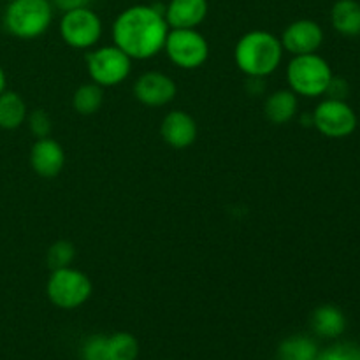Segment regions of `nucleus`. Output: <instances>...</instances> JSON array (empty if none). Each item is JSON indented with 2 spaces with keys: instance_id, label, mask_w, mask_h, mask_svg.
<instances>
[{
  "instance_id": "1",
  "label": "nucleus",
  "mask_w": 360,
  "mask_h": 360,
  "mask_svg": "<svg viewBox=\"0 0 360 360\" xmlns=\"http://www.w3.org/2000/svg\"><path fill=\"white\" fill-rule=\"evenodd\" d=\"M169 25L164 7L153 4H136L123 9L111 25L112 44L132 60H151L164 51Z\"/></svg>"
},
{
  "instance_id": "2",
  "label": "nucleus",
  "mask_w": 360,
  "mask_h": 360,
  "mask_svg": "<svg viewBox=\"0 0 360 360\" xmlns=\"http://www.w3.org/2000/svg\"><path fill=\"white\" fill-rule=\"evenodd\" d=\"M285 49L278 35L269 30H250L234 46L236 67L246 77L266 79L280 69Z\"/></svg>"
},
{
  "instance_id": "3",
  "label": "nucleus",
  "mask_w": 360,
  "mask_h": 360,
  "mask_svg": "<svg viewBox=\"0 0 360 360\" xmlns=\"http://www.w3.org/2000/svg\"><path fill=\"white\" fill-rule=\"evenodd\" d=\"M55 7L49 0H11L4 11V27L13 37L34 41L53 25Z\"/></svg>"
},
{
  "instance_id": "4",
  "label": "nucleus",
  "mask_w": 360,
  "mask_h": 360,
  "mask_svg": "<svg viewBox=\"0 0 360 360\" xmlns=\"http://www.w3.org/2000/svg\"><path fill=\"white\" fill-rule=\"evenodd\" d=\"M334 72L330 63L319 53L292 56L285 69L288 88L297 97L316 98L326 95Z\"/></svg>"
},
{
  "instance_id": "5",
  "label": "nucleus",
  "mask_w": 360,
  "mask_h": 360,
  "mask_svg": "<svg viewBox=\"0 0 360 360\" xmlns=\"http://www.w3.org/2000/svg\"><path fill=\"white\" fill-rule=\"evenodd\" d=\"M91 294L94 283L90 276L72 266L53 269L46 281V295L49 302L65 311H72L86 304Z\"/></svg>"
},
{
  "instance_id": "6",
  "label": "nucleus",
  "mask_w": 360,
  "mask_h": 360,
  "mask_svg": "<svg viewBox=\"0 0 360 360\" xmlns=\"http://www.w3.org/2000/svg\"><path fill=\"white\" fill-rule=\"evenodd\" d=\"M84 60L90 81L102 88L118 86L132 72L134 60L115 44L95 46L86 53Z\"/></svg>"
},
{
  "instance_id": "7",
  "label": "nucleus",
  "mask_w": 360,
  "mask_h": 360,
  "mask_svg": "<svg viewBox=\"0 0 360 360\" xmlns=\"http://www.w3.org/2000/svg\"><path fill=\"white\" fill-rule=\"evenodd\" d=\"M58 34L69 48L90 51L101 42L104 23L90 6L79 7V9L62 13L58 21Z\"/></svg>"
},
{
  "instance_id": "8",
  "label": "nucleus",
  "mask_w": 360,
  "mask_h": 360,
  "mask_svg": "<svg viewBox=\"0 0 360 360\" xmlns=\"http://www.w3.org/2000/svg\"><path fill=\"white\" fill-rule=\"evenodd\" d=\"M164 51L169 62L181 70H195L210 58V42L199 28H171Z\"/></svg>"
},
{
  "instance_id": "9",
  "label": "nucleus",
  "mask_w": 360,
  "mask_h": 360,
  "mask_svg": "<svg viewBox=\"0 0 360 360\" xmlns=\"http://www.w3.org/2000/svg\"><path fill=\"white\" fill-rule=\"evenodd\" d=\"M313 127L329 139H345L352 136L359 125L355 109L347 101L323 98L313 109Z\"/></svg>"
},
{
  "instance_id": "10",
  "label": "nucleus",
  "mask_w": 360,
  "mask_h": 360,
  "mask_svg": "<svg viewBox=\"0 0 360 360\" xmlns=\"http://www.w3.org/2000/svg\"><path fill=\"white\" fill-rule=\"evenodd\" d=\"M134 97L146 108H164L178 95V84L169 74L146 70L134 83Z\"/></svg>"
},
{
  "instance_id": "11",
  "label": "nucleus",
  "mask_w": 360,
  "mask_h": 360,
  "mask_svg": "<svg viewBox=\"0 0 360 360\" xmlns=\"http://www.w3.org/2000/svg\"><path fill=\"white\" fill-rule=\"evenodd\" d=\"M323 28L320 27L319 21L309 20V18H301L285 27L281 32L280 41L283 46L285 53L295 55H308V53H316L323 44Z\"/></svg>"
},
{
  "instance_id": "12",
  "label": "nucleus",
  "mask_w": 360,
  "mask_h": 360,
  "mask_svg": "<svg viewBox=\"0 0 360 360\" xmlns=\"http://www.w3.org/2000/svg\"><path fill=\"white\" fill-rule=\"evenodd\" d=\"M197 122L190 112L183 109H172L160 123V137L174 150H186L197 141Z\"/></svg>"
},
{
  "instance_id": "13",
  "label": "nucleus",
  "mask_w": 360,
  "mask_h": 360,
  "mask_svg": "<svg viewBox=\"0 0 360 360\" xmlns=\"http://www.w3.org/2000/svg\"><path fill=\"white\" fill-rule=\"evenodd\" d=\"M65 165V150L53 137L35 139L30 148V167L37 176L53 179L63 171Z\"/></svg>"
},
{
  "instance_id": "14",
  "label": "nucleus",
  "mask_w": 360,
  "mask_h": 360,
  "mask_svg": "<svg viewBox=\"0 0 360 360\" xmlns=\"http://www.w3.org/2000/svg\"><path fill=\"white\" fill-rule=\"evenodd\" d=\"M210 14L207 0H169L164 16L169 28H199Z\"/></svg>"
},
{
  "instance_id": "15",
  "label": "nucleus",
  "mask_w": 360,
  "mask_h": 360,
  "mask_svg": "<svg viewBox=\"0 0 360 360\" xmlns=\"http://www.w3.org/2000/svg\"><path fill=\"white\" fill-rule=\"evenodd\" d=\"M313 334L322 340L336 341L347 330V316L338 306L334 304H322L313 309L311 319H309Z\"/></svg>"
},
{
  "instance_id": "16",
  "label": "nucleus",
  "mask_w": 360,
  "mask_h": 360,
  "mask_svg": "<svg viewBox=\"0 0 360 360\" xmlns=\"http://www.w3.org/2000/svg\"><path fill=\"white\" fill-rule=\"evenodd\" d=\"M299 97L290 88L271 91L264 101V116L273 125H287L297 116Z\"/></svg>"
},
{
  "instance_id": "17",
  "label": "nucleus",
  "mask_w": 360,
  "mask_h": 360,
  "mask_svg": "<svg viewBox=\"0 0 360 360\" xmlns=\"http://www.w3.org/2000/svg\"><path fill=\"white\" fill-rule=\"evenodd\" d=\"M330 25L343 37L360 35V2L359 0H336L330 7Z\"/></svg>"
},
{
  "instance_id": "18",
  "label": "nucleus",
  "mask_w": 360,
  "mask_h": 360,
  "mask_svg": "<svg viewBox=\"0 0 360 360\" xmlns=\"http://www.w3.org/2000/svg\"><path fill=\"white\" fill-rule=\"evenodd\" d=\"M320 347L308 334L285 338L276 350V360H319Z\"/></svg>"
},
{
  "instance_id": "19",
  "label": "nucleus",
  "mask_w": 360,
  "mask_h": 360,
  "mask_svg": "<svg viewBox=\"0 0 360 360\" xmlns=\"http://www.w3.org/2000/svg\"><path fill=\"white\" fill-rule=\"evenodd\" d=\"M28 108L18 91L6 90L0 94V129L16 130L27 122Z\"/></svg>"
},
{
  "instance_id": "20",
  "label": "nucleus",
  "mask_w": 360,
  "mask_h": 360,
  "mask_svg": "<svg viewBox=\"0 0 360 360\" xmlns=\"http://www.w3.org/2000/svg\"><path fill=\"white\" fill-rule=\"evenodd\" d=\"M104 104V88L95 84L94 81L83 83L74 90L72 109L81 116H91L98 112Z\"/></svg>"
},
{
  "instance_id": "21",
  "label": "nucleus",
  "mask_w": 360,
  "mask_h": 360,
  "mask_svg": "<svg viewBox=\"0 0 360 360\" xmlns=\"http://www.w3.org/2000/svg\"><path fill=\"white\" fill-rule=\"evenodd\" d=\"M109 360H137L139 341L130 333H112L108 336Z\"/></svg>"
},
{
  "instance_id": "22",
  "label": "nucleus",
  "mask_w": 360,
  "mask_h": 360,
  "mask_svg": "<svg viewBox=\"0 0 360 360\" xmlns=\"http://www.w3.org/2000/svg\"><path fill=\"white\" fill-rule=\"evenodd\" d=\"M74 259H76V246L67 239H58L46 252V264L51 271L72 266Z\"/></svg>"
},
{
  "instance_id": "23",
  "label": "nucleus",
  "mask_w": 360,
  "mask_h": 360,
  "mask_svg": "<svg viewBox=\"0 0 360 360\" xmlns=\"http://www.w3.org/2000/svg\"><path fill=\"white\" fill-rule=\"evenodd\" d=\"M27 127L30 130L32 136L35 139H44V137H51L53 132V118L49 116V112L46 109H34V111H28L27 115Z\"/></svg>"
},
{
  "instance_id": "24",
  "label": "nucleus",
  "mask_w": 360,
  "mask_h": 360,
  "mask_svg": "<svg viewBox=\"0 0 360 360\" xmlns=\"http://www.w3.org/2000/svg\"><path fill=\"white\" fill-rule=\"evenodd\" d=\"M319 360H360V347L352 341H336L320 350Z\"/></svg>"
},
{
  "instance_id": "25",
  "label": "nucleus",
  "mask_w": 360,
  "mask_h": 360,
  "mask_svg": "<svg viewBox=\"0 0 360 360\" xmlns=\"http://www.w3.org/2000/svg\"><path fill=\"white\" fill-rule=\"evenodd\" d=\"M81 360H109L108 334H91L81 345Z\"/></svg>"
},
{
  "instance_id": "26",
  "label": "nucleus",
  "mask_w": 360,
  "mask_h": 360,
  "mask_svg": "<svg viewBox=\"0 0 360 360\" xmlns=\"http://www.w3.org/2000/svg\"><path fill=\"white\" fill-rule=\"evenodd\" d=\"M326 95L329 98H338V101H347V97L350 95V84L345 77L341 76H333L329 86H327Z\"/></svg>"
},
{
  "instance_id": "27",
  "label": "nucleus",
  "mask_w": 360,
  "mask_h": 360,
  "mask_svg": "<svg viewBox=\"0 0 360 360\" xmlns=\"http://www.w3.org/2000/svg\"><path fill=\"white\" fill-rule=\"evenodd\" d=\"M53 4V7L62 13L65 11H72V9H79V7H88L90 6L91 0H49Z\"/></svg>"
},
{
  "instance_id": "28",
  "label": "nucleus",
  "mask_w": 360,
  "mask_h": 360,
  "mask_svg": "<svg viewBox=\"0 0 360 360\" xmlns=\"http://www.w3.org/2000/svg\"><path fill=\"white\" fill-rule=\"evenodd\" d=\"M246 88L252 95H260L264 90H266V83L260 77H248V83H246Z\"/></svg>"
},
{
  "instance_id": "29",
  "label": "nucleus",
  "mask_w": 360,
  "mask_h": 360,
  "mask_svg": "<svg viewBox=\"0 0 360 360\" xmlns=\"http://www.w3.org/2000/svg\"><path fill=\"white\" fill-rule=\"evenodd\" d=\"M301 125L313 127V112H304V115H301Z\"/></svg>"
},
{
  "instance_id": "30",
  "label": "nucleus",
  "mask_w": 360,
  "mask_h": 360,
  "mask_svg": "<svg viewBox=\"0 0 360 360\" xmlns=\"http://www.w3.org/2000/svg\"><path fill=\"white\" fill-rule=\"evenodd\" d=\"M7 77H6V72H4V67L0 65V94H4V91L7 90Z\"/></svg>"
},
{
  "instance_id": "31",
  "label": "nucleus",
  "mask_w": 360,
  "mask_h": 360,
  "mask_svg": "<svg viewBox=\"0 0 360 360\" xmlns=\"http://www.w3.org/2000/svg\"><path fill=\"white\" fill-rule=\"evenodd\" d=\"M7 2H11V0H7Z\"/></svg>"
}]
</instances>
